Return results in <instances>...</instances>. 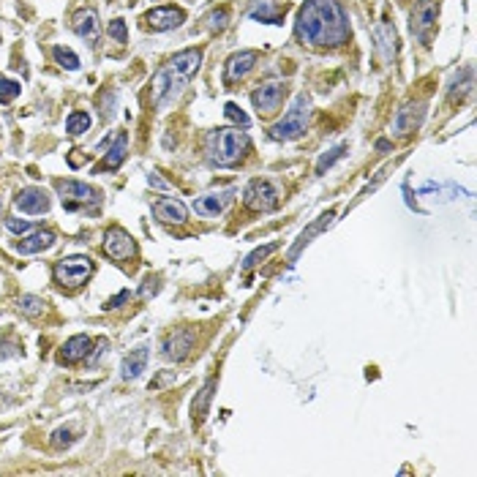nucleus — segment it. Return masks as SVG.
<instances>
[{"label":"nucleus","instance_id":"45","mask_svg":"<svg viewBox=\"0 0 477 477\" xmlns=\"http://www.w3.org/2000/svg\"><path fill=\"white\" fill-rule=\"evenodd\" d=\"M377 148H379V151H390V142H388V140H379Z\"/></svg>","mask_w":477,"mask_h":477},{"label":"nucleus","instance_id":"22","mask_svg":"<svg viewBox=\"0 0 477 477\" xmlns=\"http://www.w3.org/2000/svg\"><path fill=\"white\" fill-rule=\"evenodd\" d=\"M333 219H335V210H327V213H322V216H319V219L311 224V227H309V230H303V235L298 238V243H295V245H292V251H289V265H295L298 254H300V251H303V248L311 243V238H317L322 230H327Z\"/></svg>","mask_w":477,"mask_h":477},{"label":"nucleus","instance_id":"20","mask_svg":"<svg viewBox=\"0 0 477 477\" xmlns=\"http://www.w3.org/2000/svg\"><path fill=\"white\" fill-rule=\"evenodd\" d=\"M202 66V52L199 49H183V52H177L172 60H169V71L172 74H177V77H183V80H188L191 74H197V69Z\"/></svg>","mask_w":477,"mask_h":477},{"label":"nucleus","instance_id":"2","mask_svg":"<svg viewBox=\"0 0 477 477\" xmlns=\"http://www.w3.org/2000/svg\"><path fill=\"white\" fill-rule=\"evenodd\" d=\"M248 134L240 129H219L208 137V161L213 166H235L248 151Z\"/></svg>","mask_w":477,"mask_h":477},{"label":"nucleus","instance_id":"32","mask_svg":"<svg viewBox=\"0 0 477 477\" xmlns=\"http://www.w3.org/2000/svg\"><path fill=\"white\" fill-rule=\"evenodd\" d=\"M346 148H349L346 142H341V145H335V148H330V151H327V153H324V156H322V159L317 161V175H324V169H330V166H333L335 161L341 159V156L346 153Z\"/></svg>","mask_w":477,"mask_h":477},{"label":"nucleus","instance_id":"31","mask_svg":"<svg viewBox=\"0 0 477 477\" xmlns=\"http://www.w3.org/2000/svg\"><path fill=\"white\" fill-rule=\"evenodd\" d=\"M276 248H278V243H267V245H259L256 251H251V254L245 256V262H243V270H251V267H256V265H259V262H265V259H267V256H270V254H273Z\"/></svg>","mask_w":477,"mask_h":477},{"label":"nucleus","instance_id":"40","mask_svg":"<svg viewBox=\"0 0 477 477\" xmlns=\"http://www.w3.org/2000/svg\"><path fill=\"white\" fill-rule=\"evenodd\" d=\"M169 382H175V371H161L159 379H153V382H151V390H159V388L169 385Z\"/></svg>","mask_w":477,"mask_h":477},{"label":"nucleus","instance_id":"5","mask_svg":"<svg viewBox=\"0 0 477 477\" xmlns=\"http://www.w3.org/2000/svg\"><path fill=\"white\" fill-rule=\"evenodd\" d=\"M186 82L183 77H177V74H172L169 69H161L159 74L153 77V85H151V101L161 107V109H166L180 93H183V87H186Z\"/></svg>","mask_w":477,"mask_h":477},{"label":"nucleus","instance_id":"30","mask_svg":"<svg viewBox=\"0 0 477 477\" xmlns=\"http://www.w3.org/2000/svg\"><path fill=\"white\" fill-rule=\"evenodd\" d=\"M90 129V115L87 112H71L69 115V120H66V131L71 134V137H80Z\"/></svg>","mask_w":477,"mask_h":477},{"label":"nucleus","instance_id":"25","mask_svg":"<svg viewBox=\"0 0 477 477\" xmlns=\"http://www.w3.org/2000/svg\"><path fill=\"white\" fill-rule=\"evenodd\" d=\"M90 346H93V341H90L87 335H71V338L63 344V349H60V360H63V363H80V360L87 357Z\"/></svg>","mask_w":477,"mask_h":477},{"label":"nucleus","instance_id":"46","mask_svg":"<svg viewBox=\"0 0 477 477\" xmlns=\"http://www.w3.org/2000/svg\"><path fill=\"white\" fill-rule=\"evenodd\" d=\"M0 210H3V205H0Z\"/></svg>","mask_w":477,"mask_h":477},{"label":"nucleus","instance_id":"8","mask_svg":"<svg viewBox=\"0 0 477 477\" xmlns=\"http://www.w3.org/2000/svg\"><path fill=\"white\" fill-rule=\"evenodd\" d=\"M243 202L251 210H273L278 205V191L270 180H251L243 191Z\"/></svg>","mask_w":477,"mask_h":477},{"label":"nucleus","instance_id":"14","mask_svg":"<svg viewBox=\"0 0 477 477\" xmlns=\"http://www.w3.org/2000/svg\"><path fill=\"white\" fill-rule=\"evenodd\" d=\"M374 49L382 58V63H390L398 52V33L390 22H379L374 27Z\"/></svg>","mask_w":477,"mask_h":477},{"label":"nucleus","instance_id":"35","mask_svg":"<svg viewBox=\"0 0 477 477\" xmlns=\"http://www.w3.org/2000/svg\"><path fill=\"white\" fill-rule=\"evenodd\" d=\"M472 90V69H467V74H464V82L453 80L450 82V98H461V96H467Z\"/></svg>","mask_w":477,"mask_h":477},{"label":"nucleus","instance_id":"36","mask_svg":"<svg viewBox=\"0 0 477 477\" xmlns=\"http://www.w3.org/2000/svg\"><path fill=\"white\" fill-rule=\"evenodd\" d=\"M107 33H109V38H115L118 44H126V41H129V30H126V22H123V19H112L109 27H107Z\"/></svg>","mask_w":477,"mask_h":477},{"label":"nucleus","instance_id":"16","mask_svg":"<svg viewBox=\"0 0 477 477\" xmlns=\"http://www.w3.org/2000/svg\"><path fill=\"white\" fill-rule=\"evenodd\" d=\"M71 30L80 36L82 41L96 44V41H98V36H101V25H98L96 11H93V8H82V11H77V14H74V19H71Z\"/></svg>","mask_w":477,"mask_h":477},{"label":"nucleus","instance_id":"9","mask_svg":"<svg viewBox=\"0 0 477 477\" xmlns=\"http://www.w3.org/2000/svg\"><path fill=\"white\" fill-rule=\"evenodd\" d=\"M104 251H107V256H112L115 262H129V259L137 254V243H134V238H131L123 227H112V230H107V235H104Z\"/></svg>","mask_w":477,"mask_h":477},{"label":"nucleus","instance_id":"13","mask_svg":"<svg viewBox=\"0 0 477 477\" xmlns=\"http://www.w3.org/2000/svg\"><path fill=\"white\" fill-rule=\"evenodd\" d=\"M14 205L27 213V216H38V213H47L49 210V197L44 188H36V186H27L22 188L16 197H14Z\"/></svg>","mask_w":477,"mask_h":477},{"label":"nucleus","instance_id":"19","mask_svg":"<svg viewBox=\"0 0 477 477\" xmlns=\"http://www.w3.org/2000/svg\"><path fill=\"white\" fill-rule=\"evenodd\" d=\"M153 216L164 224H183L188 219V208L175 197H161L153 205Z\"/></svg>","mask_w":477,"mask_h":477},{"label":"nucleus","instance_id":"6","mask_svg":"<svg viewBox=\"0 0 477 477\" xmlns=\"http://www.w3.org/2000/svg\"><path fill=\"white\" fill-rule=\"evenodd\" d=\"M436 14H439V3L436 0H420L412 8V33L420 44H431V33L436 25Z\"/></svg>","mask_w":477,"mask_h":477},{"label":"nucleus","instance_id":"10","mask_svg":"<svg viewBox=\"0 0 477 477\" xmlns=\"http://www.w3.org/2000/svg\"><path fill=\"white\" fill-rule=\"evenodd\" d=\"M284 98H287V85H281V82H267V85L256 87L254 96H251V101H254V107L259 109V115H273V112H278L281 104H284Z\"/></svg>","mask_w":477,"mask_h":477},{"label":"nucleus","instance_id":"37","mask_svg":"<svg viewBox=\"0 0 477 477\" xmlns=\"http://www.w3.org/2000/svg\"><path fill=\"white\" fill-rule=\"evenodd\" d=\"M224 115H227V118H230L232 123L243 126V129H245V126H251V118H248V115H245V112L240 109L238 104H227V107H224Z\"/></svg>","mask_w":477,"mask_h":477},{"label":"nucleus","instance_id":"38","mask_svg":"<svg viewBox=\"0 0 477 477\" xmlns=\"http://www.w3.org/2000/svg\"><path fill=\"white\" fill-rule=\"evenodd\" d=\"M74 442V431L71 428H58L52 434V447H69Z\"/></svg>","mask_w":477,"mask_h":477},{"label":"nucleus","instance_id":"44","mask_svg":"<svg viewBox=\"0 0 477 477\" xmlns=\"http://www.w3.org/2000/svg\"><path fill=\"white\" fill-rule=\"evenodd\" d=\"M148 180H151V186H159V188H166V183H164V180H159V177H156V175H151V177H148Z\"/></svg>","mask_w":477,"mask_h":477},{"label":"nucleus","instance_id":"3","mask_svg":"<svg viewBox=\"0 0 477 477\" xmlns=\"http://www.w3.org/2000/svg\"><path fill=\"white\" fill-rule=\"evenodd\" d=\"M309 115H311V98H309L306 93H300V96L292 101L289 112L270 129V137L278 140V142L298 140V137L306 131V126H309Z\"/></svg>","mask_w":477,"mask_h":477},{"label":"nucleus","instance_id":"11","mask_svg":"<svg viewBox=\"0 0 477 477\" xmlns=\"http://www.w3.org/2000/svg\"><path fill=\"white\" fill-rule=\"evenodd\" d=\"M186 19L183 8H175V5H161V8H153L145 14V27L148 30H156V33H164V30H175L180 27Z\"/></svg>","mask_w":477,"mask_h":477},{"label":"nucleus","instance_id":"39","mask_svg":"<svg viewBox=\"0 0 477 477\" xmlns=\"http://www.w3.org/2000/svg\"><path fill=\"white\" fill-rule=\"evenodd\" d=\"M5 230L14 235H27L30 232V221H19V219H5Z\"/></svg>","mask_w":477,"mask_h":477},{"label":"nucleus","instance_id":"27","mask_svg":"<svg viewBox=\"0 0 477 477\" xmlns=\"http://www.w3.org/2000/svg\"><path fill=\"white\" fill-rule=\"evenodd\" d=\"M126 148H129V137L126 134H118V140L109 148V153H107V159L101 164V169H118L126 161Z\"/></svg>","mask_w":477,"mask_h":477},{"label":"nucleus","instance_id":"24","mask_svg":"<svg viewBox=\"0 0 477 477\" xmlns=\"http://www.w3.org/2000/svg\"><path fill=\"white\" fill-rule=\"evenodd\" d=\"M148 357H151L148 346H140V349H134L131 355H126V360H123V366H120V377H123L126 382L137 379V377H140V374L145 371V366H148Z\"/></svg>","mask_w":477,"mask_h":477},{"label":"nucleus","instance_id":"21","mask_svg":"<svg viewBox=\"0 0 477 477\" xmlns=\"http://www.w3.org/2000/svg\"><path fill=\"white\" fill-rule=\"evenodd\" d=\"M248 16L256 22H267V25H281L284 19V8L278 0H254L248 8Z\"/></svg>","mask_w":477,"mask_h":477},{"label":"nucleus","instance_id":"18","mask_svg":"<svg viewBox=\"0 0 477 477\" xmlns=\"http://www.w3.org/2000/svg\"><path fill=\"white\" fill-rule=\"evenodd\" d=\"M235 191H221V194H205L199 199H194V210L197 216H205V219H216L219 213L227 210V205L232 202Z\"/></svg>","mask_w":477,"mask_h":477},{"label":"nucleus","instance_id":"42","mask_svg":"<svg viewBox=\"0 0 477 477\" xmlns=\"http://www.w3.org/2000/svg\"><path fill=\"white\" fill-rule=\"evenodd\" d=\"M129 298H131V292H129V289H123V292H118L112 300H107V306H104V309H120V306H123Z\"/></svg>","mask_w":477,"mask_h":477},{"label":"nucleus","instance_id":"26","mask_svg":"<svg viewBox=\"0 0 477 477\" xmlns=\"http://www.w3.org/2000/svg\"><path fill=\"white\" fill-rule=\"evenodd\" d=\"M213 390H216V379H210V382L197 393V398H194L191 412H194V420H197V423H202V420L208 417V409H210V401H213Z\"/></svg>","mask_w":477,"mask_h":477},{"label":"nucleus","instance_id":"17","mask_svg":"<svg viewBox=\"0 0 477 477\" xmlns=\"http://www.w3.org/2000/svg\"><path fill=\"white\" fill-rule=\"evenodd\" d=\"M425 109H428L425 101L406 104L403 109H398V118H396L398 134H412V131H417V129L423 126V120H425Z\"/></svg>","mask_w":477,"mask_h":477},{"label":"nucleus","instance_id":"41","mask_svg":"<svg viewBox=\"0 0 477 477\" xmlns=\"http://www.w3.org/2000/svg\"><path fill=\"white\" fill-rule=\"evenodd\" d=\"M161 289L159 278L156 276H151V278H145V287H142V298H151V295H156Z\"/></svg>","mask_w":477,"mask_h":477},{"label":"nucleus","instance_id":"29","mask_svg":"<svg viewBox=\"0 0 477 477\" xmlns=\"http://www.w3.org/2000/svg\"><path fill=\"white\" fill-rule=\"evenodd\" d=\"M52 58H55V63H58L60 69H66V71H77V69H80V58H77L69 47H55V49H52Z\"/></svg>","mask_w":477,"mask_h":477},{"label":"nucleus","instance_id":"23","mask_svg":"<svg viewBox=\"0 0 477 477\" xmlns=\"http://www.w3.org/2000/svg\"><path fill=\"white\" fill-rule=\"evenodd\" d=\"M52 245H55V232L52 230H38V232H33V235L19 240L16 243V251L19 254H41V251H47Z\"/></svg>","mask_w":477,"mask_h":477},{"label":"nucleus","instance_id":"28","mask_svg":"<svg viewBox=\"0 0 477 477\" xmlns=\"http://www.w3.org/2000/svg\"><path fill=\"white\" fill-rule=\"evenodd\" d=\"M19 311H22L25 317L36 319L47 311V303H44L41 298H36V295H22V298H19Z\"/></svg>","mask_w":477,"mask_h":477},{"label":"nucleus","instance_id":"7","mask_svg":"<svg viewBox=\"0 0 477 477\" xmlns=\"http://www.w3.org/2000/svg\"><path fill=\"white\" fill-rule=\"evenodd\" d=\"M58 194L66 205V210H77L82 205H98V191L87 183H80V180H58Z\"/></svg>","mask_w":477,"mask_h":477},{"label":"nucleus","instance_id":"15","mask_svg":"<svg viewBox=\"0 0 477 477\" xmlns=\"http://www.w3.org/2000/svg\"><path fill=\"white\" fill-rule=\"evenodd\" d=\"M256 60H259V52L256 49H243V52H235L230 60H227V66H224V82L227 85H232V82H240L254 66H256Z\"/></svg>","mask_w":477,"mask_h":477},{"label":"nucleus","instance_id":"12","mask_svg":"<svg viewBox=\"0 0 477 477\" xmlns=\"http://www.w3.org/2000/svg\"><path fill=\"white\" fill-rule=\"evenodd\" d=\"M194 330L191 327H180V330H175V333H169L166 335V341H164V357L166 360H183L191 349H194Z\"/></svg>","mask_w":477,"mask_h":477},{"label":"nucleus","instance_id":"1","mask_svg":"<svg viewBox=\"0 0 477 477\" xmlns=\"http://www.w3.org/2000/svg\"><path fill=\"white\" fill-rule=\"evenodd\" d=\"M295 33L309 47H341L349 41V19L338 0H306L298 11Z\"/></svg>","mask_w":477,"mask_h":477},{"label":"nucleus","instance_id":"33","mask_svg":"<svg viewBox=\"0 0 477 477\" xmlns=\"http://www.w3.org/2000/svg\"><path fill=\"white\" fill-rule=\"evenodd\" d=\"M227 22H230V11H227V8H216V11H210V14L205 16V27H208V30H224Z\"/></svg>","mask_w":477,"mask_h":477},{"label":"nucleus","instance_id":"34","mask_svg":"<svg viewBox=\"0 0 477 477\" xmlns=\"http://www.w3.org/2000/svg\"><path fill=\"white\" fill-rule=\"evenodd\" d=\"M22 93V85L14 80H0V104H11Z\"/></svg>","mask_w":477,"mask_h":477},{"label":"nucleus","instance_id":"43","mask_svg":"<svg viewBox=\"0 0 477 477\" xmlns=\"http://www.w3.org/2000/svg\"><path fill=\"white\" fill-rule=\"evenodd\" d=\"M104 349H107V338H101V341H98V349H96V352H93V355H90V357H87V363H90V366H93V363H96V360H98V355H101V352H104Z\"/></svg>","mask_w":477,"mask_h":477},{"label":"nucleus","instance_id":"4","mask_svg":"<svg viewBox=\"0 0 477 477\" xmlns=\"http://www.w3.org/2000/svg\"><path fill=\"white\" fill-rule=\"evenodd\" d=\"M90 273H93V259L90 256H63L60 262H55V267H52V276H55V281L60 284V287H69V289H77L82 287L87 278H90Z\"/></svg>","mask_w":477,"mask_h":477}]
</instances>
